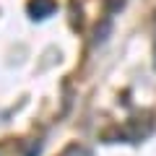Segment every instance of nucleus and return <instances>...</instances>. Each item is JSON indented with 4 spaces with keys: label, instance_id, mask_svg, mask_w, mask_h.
Masks as SVG:
<instances>
[{
    "label": "nucleus",
    "instance_id": "nucleus-3",
    "mask_svg": "<svg viewBox=\"0 0 156 156\" xmlns=\"http://www.w3.org/2000/svg\"><path fill=\"white\" fill-rule=\"evenodd\" d=\"M62 156H91V151H86L83 146H68L62 151Z\"/></svg>",
    "mask_w": 156,
    "mask_h": 156
},
{
    "label": "nucleus",
    "instance_id": "nucleus-1",
    "mask_svg": "<svg viewBox=\"0 0 156 156\" xmlns=\"http://www.w3.org/2000/svg\"><path fill=\"white\" fill-rule=\"evenodd\" d=\"M151 130H154V122H151V117H143V122H140V117H138V120H130L120 135H125L130 143H138V140H143L146 135H151Z\"/></svg>",
    "mask_w": 156,
    "mask_h": 156
},
{
    "label": "nucleus",
    "instance_id": "nucleus-2",
    "mask_svg": "<svg viewBox=\"0 0 156 156\" xmlns=\"http://www.w3.org/2000/svg\"><path fill=\"white\" fill-rule=\"evenodd\" d=\"M55 8H57L55 0H29L26 11H29L31 18H47V16L55 13Z\"/></svg>",
    "mask_w": 156,
    "mask_h": 156
}]
</instances>
